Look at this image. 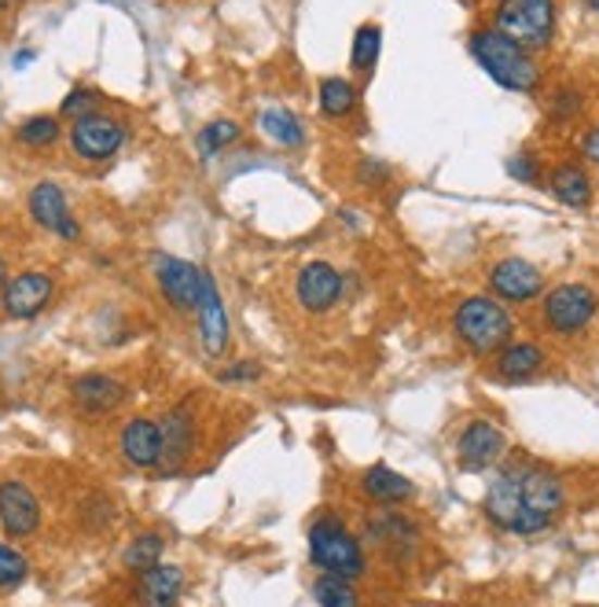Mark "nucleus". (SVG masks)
Masks as SVG:
<instances>
[{"instance_id":"4","label":"nucleus","mask_w":599,"mask_h":607,"mask_svg":"<svg viewBox=\"0 0 599 607\" xmlns=\"http://www.w3.org/2000/svg\"><path fill=\"white\" fill-rule=\"evenodd\" d=\"M309 560L321 574H342V578H364L369 574V553L364 537H357L342 519L321 516L309 527Z\"/></svg>"},{"instance_id":"19","label":"nucleus","mask_w":599,"mask_h":607,"mask_svg":"<svg viewBox=\"0 0 599 607\" xmlns=\"http://www.w3.org/2000/svg\"><path fill=\"white\" fill-rule=\"evenodd\" d=\"M162 428V464L159 471H180V464L191 457V449H196V417H191L188 405H177V409H170L166 417L159 420Z\"/></svg>"},{"instance_id":"29","label":"nucleus","mask_w":599,"mask_h":607,"mask_svg":"<svg viewBox=\"0 0 599 607\" xmlns=\"http://www.w3.org/2000/svg\"><path fill=\"white\" fill-rule=\"evenodd\" d=\"M60 137H63V125L55 114H30V119L15 129V140L23 144V148H52Z\"/></svg>"},{"instance_id":"2","label":"nucleus","mask_w":599,"mask_h":607,"mask_svg":"<svg viewBox=\"0 0 599 607\" xmlns=\"http://www.w3.org/2000/svg\"><path fill=\"white\" fill-rule=\"evenodd\" d=\"M471 55H475V63L500 89L526 92V96L540 89V66L534 60V52H526L523 45H515L511 37L492 30V26L471 34Z\"/></svg>"},{"instance_id":"41","label":"nucleus","mask_w":599,"mask_h":607,"mask_svg":"<svg viewBox=\"0 0 599 607\" xmlns=\"http://www.w3.org/2000/svg\"><path fill=\"white\" fill-rule=\"evenodd\" d=\"M588 4V12H599V0H585Z\"/></svg>"},{"instance_id":"7","label":"nucleus","mask_w":599,"mask_h":607,"mask_svg":"<svg viewBox=\"0 0 599 607\" xmlns=\"http://www.w3.org/2000/svg\"><path fill=\"white\" fill-rule=\"evenodd\" d=\"M364 542H369L383 560L401 567L420 553L423 534L409 516L398 512V508H383V512H372L364 519Z\"/></svg>"},{"instance_id":"26","label":"nucleus","mask_w":599,"mask_h":607,"mask_svg":"<svg viewBox=\"0 0 599 607\" xmlns=\"http://www.w3.org/2000/svg\"><path fill=\"white\" fill-rule=\"evenodd\" d=\"M379 48H383V26L379 23L357 26L353 48H350V66L357 71V78H372L375 63H379Z\"/></svg>"},{"instance_id":"34","label":"nucleus","mask_w":599,"mask_h":607,"mask_svg":"<svg viewBox=\"0 0 599 607\" xmlns=\"http://www.w3.org/2000/svg\"><path fill=\"white\" fill-rule=\"evenodd\" d=\"M508 173L519 181V185H537V181H540V166H537V159H534V156H526V151H523V156H511V159H508Z\"/></svg>"},{"instance_id":"24","label":"nucleus","mask_w":599,"mask_h":607,"mask_svg":"<svg viewBox=\"0 0 599 607\" xmlns=\"http://www.w3.org/2000/svg\"><path fill=\"white\" fill-rule=\"evenodd\" d=\"M258 129L265 133V140H273L276 148H284V151L302 148V144L309 140L305 122L287 108H265L262 114H258Z\"/></svg>"},{"instance_id":"12","label":"nucleus","mask_w":599,"mask_h":607,"mask_svg":"<svg viewBox=\"0 0 599 607\" xmlns=\"http://www.w3.org/2000/svg\"><path fill=\"white\" fill-rule=\"evenodd\" d=\"M486 281H489L492 298L511 302V306L534 302V298L545 292V273H540L534 262H526V258H500V262L489 265Z\"/></svg>"},{"instance_id":"33","label":"nucleus","mask_w":599,"mask_h":607,"mask_svg":"<svg viewBox=\"0 0 599 607\" xmlns=\"http://www.w3.org/2000/svg\"><path fill=\"white\" fill-rule=\"evenodd\" d=\"M30 574V563H26V556L18 553V548L0 542V590H15L23 578Z\"/></svg>"},{"instance_id":"32","label":"nucleus","mask_w":599,"mask_h":607,"mask_svg":"<svg viewBox=\"0 0 599 607\" xmlns=\"http://www.w3.org/2000/svg\"><path fill=\"white\" fill-rule=\"evenodd\" d=\"M100 100H103L100 89H89V85H77V89L66 92V100L60 103V114H63V119L77 122V119H85V114L100 111Z\"/></svg>"},{"instance_id":"40","label":"nucleus","mask_w":599,"mask_h":607,"mask_svg":"<svg viewBox=\"0 0 599 607\" xmlns=\"http://www.w3.org/2000/svg\"><path fill=\"white\" fill-rule=\"evenodd\" d=\"M8 281H12V273H8V262H4V255H0V295H4Z\"/></svg>"},{"instance_id":"3","label":"nucleus","mask_w":599,"mask_h":607,"mask_svg":"<svg viewBox=\"0 0 599 607\" xmlns=\"http://www.w3.org/2000/svg\"><path fill=\"white\" fill-rule=\"evenodd\" d=\"M452 335L460 339V346H467L478 358H489V354L504 350L515 335V321H511L508 306L492 295H467L463 302L452 310Z\"/></svg>"},{"instance_id":"9","label":"nucleus","mask_w":599,"mask_h":607,"mask_svg":"<svg viewBox=\"0 0 599 607\" xmlns=\"http://www.w3.org/2000/svg\"><path fill=\"white\" fill-rule=\"evenodd\" d=\"M342 292H346V276L332 262H324V258L305 262L295 276V298L305 313H316V317L332 313L342 302Z\"/></svg>"},{"instance_id":"8","label":"nucleus","mask_w":599,"mask_h":607,"mask_svg":"<svg viewBox=\"0 0 599 607\" xmlns=\"http://www.w3.org/2000/svg\"><path fill=\"white\" fill-rule=\"evenodd\" d=\"M125 137H129L125 122L114 119V114H108V111H92V114H85V119H77L71 125V148L82 162L114 159L122 151Z\"/></svg>"},{"instance_id":"22","label":"nucleus","mask_w":599,"mask_h":607,"mask_svg":"<svg viewBox=\"0 0 599 607\" xmlns=\"http://www.w3.org/2000/svg\"><path fill=\"white\" fill-rule=\"evenodd\" d=\"M548 191L563 202L570 210H585L588 202H592V177H588L585 166H577V162H559V166L548 173Z\"/></svg>"},{"instance_id":"27","label":"nucleus","mask_w":599,"mask_h":607,"mask_svg":"<svg viewBox=\"0 0 599 607\" xmlns=\"http://www.w3.org/2000/svg\"><path fill=\"white\" fill-rule=\"evenodd\" d=\"M162 553H166V537H162L159 530H143V534L133 537L129 548L122 553V563H125V571L143 574L162 563Z\"/></svg>"},{"instance_id":"42","label":"nucleus","mask_w":599,"mask_h":607,"mask_svg":"<svg viewBox=\"0 0 599 607\" xmlns=\"http://www.w3.org/2000/svg\"><path fill=\"white\" fill-rule=\"evenodd\" d=\"M8 4H12V0H0V12H8Z\"/></svg>"},{"instance_id":"30","label":"nucleus","mask_w":599,"mask_h":607,"mask_svg":"<svg viewBox=\"0 0 599 607\" xmlns=\"http://www.w3.org/2000/svg\"><path fill=\"white\" fill-rule=\"evenodd\" d=\"M239 137H244V129H239V122H232V119H217V122L202 125V129H199V151H202V159L221 156V151L232 148V144H236Z\"/></svg>"},{"instance_id":"11","label":"nucleus","mask_w":599,"mask_h":607,"mask_svg":"<svg viewBox=\"0 0 599 607\" xmlns=\"http://www.w3.org/2000/svg\"><path fill=\"white\" fill-rule=\"evenodd\" d=\"M55 295V281L41 269H26V273H15L8 281L4 295H0V310H4L8 321H34L48 310Z\"/></svg>"},{"instance_id":"39","label":"nucleus","mask_w":599,"mask_h":607,"mask_svg":"<svg viewBox=\"0 0 599 607\" xmlns=\"http://www.w3.org/2000/svg\"><path fill=\"white\" fill-rule=\"evenodd\" d=\"M34 60H37V52H30V48H26V52H15L12 66H15V71H23V66H30Z\"/></svg>"},{"instance_id":"37","label":"nucleus","mask_w":599,"mask_h":607,"mask_svg":"<svg viewBox=\"0 0 599 607\" xmlns=\"http://www.w3.org/2000/svg\"><path fill=\"white\" fill-rule=\"evenodd\" d=\"M390 177V166H383L379 159H361V166H357V181L361 185H383V181Z\"/></svg>"},{"instance_id":"35","label":"nucleus","mask_w":599,"mask_h":607,"mask_svg":"<svg viewBox=\"0 0 599 607\" xmlns=\"http://www.w3.org/2000/svg\"><path fill=\"white\" fill-rule=\"evenodd\" d=\"M221 383H254L262 380V364L258 361H232L228 369H221Z\"/></svg>"},{"instance_id":"14","label":"nucleus","mask_w":599,"mask_h":607,"mask_svg":"<svg viewBox=\"0 0 599 607\" xmlns=\"http://www.w3.org/2000/svg\"><path fill=\"white\" fill-rule=\"evenodd\" d=\"M199 343L207 358H225L228 343H232V324H228V310L225 298H221L214 276L202 269V292H199Z\"/></svg>"},{"instance_id":"20","label":"nucleus","mask_w":599,"mask_h":607,"mask_svg":"<svg viewBox=\"0 0 599 607\" xmlns=\"http://www.w3.org/2000/svg\"><path fill=\"white\" fill-rule=\"evenodd\" d=\"M548 364V354L540 343H529V339H511L504 350L492 354V375L504 383H526L534 380L537 372H545Z\"/></svg>"},{"instance_id":"15","label":"nucleus","mask_w":599,"mask_h":607,"mask_svg":"<svg viewBox=\"0 0 599 607\" xmlns=\"http://www.w3.org/2000/svg\"><path fill=\"white\" fill-rule=\"evenodd\" d=\"M41 527V500L34 497V490L18 479H0V530L12 542L37 534Z\"/></svg>"},{"instance_id":"17","label":"nucleus","mask_w":599,"mask_h":607,"mask_svg":"<svg viewBox=\"0 0 599 607\" xmlns=\"http://www.w3.org/2000/svg\"><path fill=\"white\" fill-rule=\"evenodd\" d=\"M71 398L77 405V412H85V417H111L129 398V387L122 380H114V375L89 372V375H77L71 383Z\"/></svg>"},{"instance_id":"21","label":"nucleus","mask_w":599,"mask_h":607,"mask_svg":"<svg viewBox=\"0 0 599 607\" xmlns=\"http://www.w3.org/2000/svg\"><path fill=\"white\" fill-rule=\"evenodd\" d=\"M180 593H185V571L173 563H159L140 574L137 596L143 607H177Z\"/></svg>"},{"instance_id":"38","label":"nucleus","mask_w":599,"mask_h":607,"mask_svg":"<svg viewBox=\"0 0 599 607\" xmlns=\"http://www.w3.org/2000/svg\"><path fill=\"white\" fill-rule=\"evenodd\" d=\"M582 156L592 162V166H599V125H592L582 137Z\"/></svg>"},{"instance_id":"16","label":"nucleus","mask_w":599,"mask_h":607,"mask_svg":"<svg viewBox=\"0 0 599 607\" xmlns=\"http://www.w3.org/2000/svg\"><path fill=\"white\" fill-rule=\"evenodd\" d=\"M26 207H30V218L37 221V225L48 228V233H55L60 239H77V236H82V225H77V218L71 214L63 188L55 185V181H37V185L30 188Z\"/></svg>"},{"instance_id":"31","label":"nucleus","mask_w":599,"mask_h":607,"mask_svg":"<svg viewBox=\"0 0 599 607\" xmlns=\"http://www.w3.org/2000/svg\"><path fill=\"white\" fill-rule=\"evenodd\" d=\"M114 500L103 497V494H89L82 500V508H77V519H82V527L89 530V534H100V530H108L114 523Z\"/></svg>"},{"instance_id":"28","label":"nucleus","mask_w":599,"mask_h":607,"mask_svg":"<svg viewBox=\"0 0 599 607\" xmlns=\"http://www.w3.org/2000/svg\"><path fill=\"white\" fill-rule=\"evenodd\" d=\"M313 600L321 607H361V593H357L353 578L321 574L313 582Z\"/></svg>"},{"instance_id":"10","label":"nucleus","mask_w":599,"mask_h":607,"mask_svg":"<svg viewBox=\"0 0 599 607\" xmlns=\"http://www.w3.org/2000/svg\"><path fill=\"white\" fill-rule=\"evenodd\" d=\"M154 284H159L162 298L173 306L177 313H196L199 310V292H202V269L185 262V258L173 255H154Z\"/></svg>"},{"instance_id":"1","label":"nucleus","mask_w":599,"mask_h":607,"mask_svg":"<svg viewBox=\"0 0 599 607\" xmlns=\"http://www.w3.org/2000/svg\"><path fill=\"white\" fill-rule=\"evenodd\" d=\"M563 505L566 486L552 468L537 464V460H508L492 475L486 500H482V512H486L492 527L529 537L545 534L559 519V512H563Z\"/></svg>"},{"instance_id":"18","label":"nucleus","mask_w":599,"mask_h":607,"mask_svg":"<svg viewBox=\"0 0 599 607\" xmlns=\"http://www.w3.org/2000/svg\"><path fill=\"white\" fill-rule=\"evenodd\" d=\"M118 453L125 457V464H133L140 471L159 468L162 464V428H159V420L133 417L118 435Z\"/></svg>"},{"instance_id":"5","label":"nucleus","mask_w":599,"mask_h":607,"mask_svg":"<svg viewBox=\"0 0 599 607\" xmlns=\"http://www.w3.org/2000/svg\"><path fill=\"white\" fill-rule=\"evenodd\" d=\"M556 0H500L492 12V30L523 45L526 52H545L556 37Z\"/></svg>"},{"instance_id":"6","label":"nucleus","mask_w":599,"mask_h":607,"mask_svg":"<svg viewBox=\"0 0 599 607\" xmlns=\"http://www.w3.org/2000/svg\"><path fill=\"white\" fill-rule=\"evenodd\" d=\"M599 313V295L588 284H559L540 302V324L559 339L582 335Z\"/></svg>"},{"instance_id":"23","label":"nucleus","mask_w":599,"mask_h":607,"mask_svg":"<svg viewBox=\"0 0 599 607\" xmlns=\"http://www.w3.org/2000/svg\"><path fill=\"white\" fill-rule=\"evenodd\" d=\"M361 494L379 500L383 508H398V505H404V500L415 497V486H412V479L401 475V471L375 464L361 475Z\"/></svg>"},{"instance_id":"13","label":"nucleus","mask_w":599,"mask_h":607,"mask_svg":"<svg viewBox=\"0 0 599 607\" xmlns=\"http://www.w3.org/2000/svg\"><path fill=\"white\" fill-rule=\"evenodd\" d=\"M508 453V435L492 420H471L457 438V464L463 471H486Z\"/></svg>"},{"instance_id":"36","label":"nucleus","mask_w":599,"mask_h":607,"mask_svg":"<svg viewBox=\"0 0 599 607\" xmlns=\"http://www.w3.org/2000/svg\"><path fill=\"white\" fill-rule=\"evenodd\" d=\"M548 108H552L556 119H570V114H577L585 103H582V92H577V89H559Z\"/></svg>"},{"instance_id":"25","label":"nucleus","mask_w":599,"mask_h":607,"mask_svg":"<svg viewBox=\"0 0 599 607\" xmlns=\"http://www.w3.org/2000/svg\"><path fill=\"white\" fill-rule=\"evenodd\" d=\"M316 103H321V114L324 119H350L357 111V103H361V92H357V85L350 78H342V74H332V78H321L316 85Z\"/></svg>"}]
</instances>
